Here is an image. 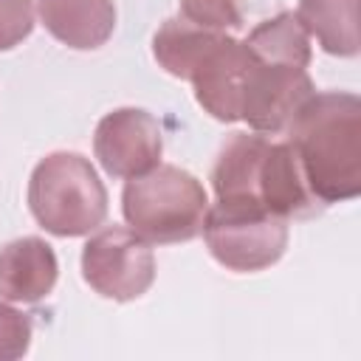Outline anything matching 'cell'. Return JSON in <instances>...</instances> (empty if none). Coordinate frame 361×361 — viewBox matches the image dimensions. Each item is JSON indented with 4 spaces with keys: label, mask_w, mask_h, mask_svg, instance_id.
I'll use <instances>...</instances> for the list:
<instances>
[{
    "label": "cell",
    "mask_w": 361,
    "mask_h": 361,
    "mask_svg": "<svg viewBox=\"0 0 361 361\" xmlns=\"http://www.w3.org/2000/svg\"><path fill=\"white\" fill-rule=\"evenodd\" d=\"M285 133L299 172L322 206L361 195V99L355 93H313Z\"/></svg>",
    "instance_id": "1"
},
{
    "label": "cell",
    "mask_w": 361,
    "mask_h": 361,
    "mask_svg": "<svg viewBox=\"0 0 361 361\" xmlns=\"http://www.w3.org/2000/svg\"><path fill=\"white\" fill-rule=\"evenodd\" d=\"M248 45V73L243 118L254 133H285L296 110L316 93L310 65V37L293 11H276L243 37Z\"/></svg>",
    "instance_id": "2"
},
{
    "label": "cell",
    "mask_w": 361,
    "mask_h": 361,
    "mask_svg": "<svg viewBox=\"0 0 361 361\" xmlns=\"http://www.w3.org/2000/svg\"><path fill=\"white\" fill-rule=\"evenodd\" d=\"M217 200L259 206L276 217H313L324 206L310 195L288 141L234 133L212 166Z\"/></svg>",
    "instance_id": "3"
},
{
    "label": "cell",
    "mask_w": 361,
    "mask_h": 361,
    "mask_svg": "<svg viewBox=\"0 0 361 361\" xmlns=\"http://www.w3.org/2000/svg\"><path fill=\"white\" fill-rule=\"evenodd\" d=\"M209 197L203 183L172 164H158L144 175L127 178L121 212L127 226L147 243H189L200 234Z\"/></svg>",
    "instance_id": "4"
},
{
    "label": "cell",
    "mask_w": 361,
    "mask_h": 361,
    "mask_svg": "<svg viewBox=\"0 0 361 361\" xmlns=\"http://www.w3.org/2000/svg\"><path fill=\"white\" fill-rule=\"evenodd\" d=\"M28 209L54 237H82L107 217V189L79 152L45 155L28 178Z\"/></svg>",
    "instance_id": "5"
},
{
    "label": "cell",
    "mask_w": 361,
    "mask_h": 361,
    "mask_svg": "<svg viewBox=\"0 0 361 361\" xmlns=\"http://www.w3.org/2000/svg\"><path fill=\"white\" fill-rule=\"evenodd\" d=\"M200 231L212 257L237 274L265 271L288 248V220L248 203L217 200L206 209Z\"/></svg>",
    "instance_id": "6"
},
{
    "label": "cell",
    "mask_w": 361,
    "mask_h": 361,
    "mask_svg": "<svg viewBox=\"0 0 361 361\" xmlns=\"http://www.w3.org/2000/svg\"><path fill=\"white\" fill-rule=\"evenodd\" d=\"M82 276L99 296L133 302L155 282V257L149 243L133 228L107 226L85 243Z\"/></svg>",
    "instance_id": "7"
},
{
    "label": "cell",
    "mask_w": 361,
    "mask_h": 361,
    "mask_svg": "<svg viewBox=\"0 0 361 361\" xmlns=\"http://www.w3.org/2000/svg\"><path fill=\"white\" fill-rule=\"evenodd\" d=\"M93 152L110 178H135L161 164L164 135L152 113L118 107L96 124Z\"/></svg>",
    "instance_id": "8"
},
{
    "label": "cell",
    "mask_w": 361,
    "mask_h": 361,
    "mask_svg": "<svg viewBox=\"0 0 361 361\" xmlns=\"http://www.w3.org/2000/svg\"><path fill=\"white\" fill-rule=\"evenodd\" d=\"M56 276V254L42 237H20L0 248V299L39 302L54 290Z\"/></svg>",
    "instance_id": "9"
},
{
    "label": "cell",
    "mask_w": 361,
    "mask_h": 361,
    "mask_svg": "<svg viewBox=\"0 0 361 361\" xmlns=\"http://www.w3.org/2000/svg\"><path fill=\"white\" fill-rule=\"evenodd\" d=\"M39 20L45 31L68 48L96 51L116 28L113 0H39Z\"/></svg>",
    "instance_id": "10"
},
{
    "label": "cell",
    "mask_w": 361,
    "mask_h": 361,
    "mask_svg": "<svg viewBox=\"0 0 361 361\" xmlns=\"http://www.w3.org/2000/svg\"><path fill=\"white\" fill-rule=\"evenodd\" d=\"M296 20L333 56H355L361 48L358 0H299Z\"/></svg>",
    "instance_id": "11"
},
{
    "label": "cell",
    "mask_w": 361,
    "mask_h": 361,
    "mask_svg": "<svg viewBox=\"0 0 361 361\" xmlns=\"http://www.w3.org/2000/svg\"><path fill=\"white\" fill-rule=\"evenodd\" d=\"M276 3L279 0H180V17L212 31H240L251 20H265Z\"/></svg>",
    "instance_id": "12"
},
{
    "label": "cell",
    "mask_w": 361,
    "mask_h": 361,
    "mask_svg": "<svg viewBox=\"0 0 361 361\" xmlns=\"http://www.w3.org/2000/svg\"><path fill=\"white\" fill-rule=\"evenodd\" d=\"M31 319L0 302V361H14V358H23L28 353V344H31Z\"/></svg>",
    "instance_id": "13"
},
{
    "label": "cell",
    "mask_w": 361,
    "mask_h": 361,
    "mask_svg": "<svg viewBox=\"0 0 361 361\" xmlns=\"http://www.w3.org/2000/svg\"><path fill=\"white\" fill-rule=\"evenodd\" d=\"M34 31V0H0V51H11Z\"/></svg>",
    "instance_id": "14"
}]
</instances>
